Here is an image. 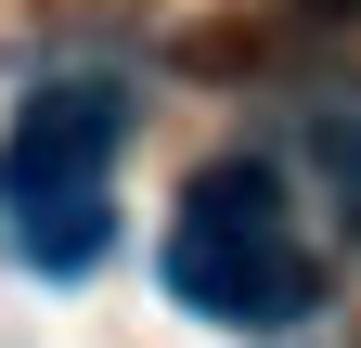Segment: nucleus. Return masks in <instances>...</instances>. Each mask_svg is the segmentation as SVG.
<instances>
[{
    "label": "nucleus",
    "mask_w": 361,
    "mask_h": 348,
    "mask_svg": "<svg viewBox=\"0 0 361 348\" xmlns=\"http://www.w3.org/2000/svg\"><path fill=\"white\" fill-rule=\"evenodd\" d=\"M116 142H129V104L104 77L26 91V116L0 129V245L26 271H90L116 245Z\"/></svg>",
    "instance_id": "f257e3e1"
},
{
    "label": "nucleus",
    "mask_w": 361,
    "mask_h": 348,
    "mask_svg": "<svg viewBox=\"0 0 361 348\" xmlns=\"http://www.w3.org/2000/svg\"><path fill=\"white\" fill-rule=\"evenodd\" d=\"M168 297L207 310V323H233V335H271V323L310 310V245H297L271 168L233 155V168H207V181L180 194V220H168Z\"/></svg>",
    "instance_id": "f03ea898"
}]
</instances>
